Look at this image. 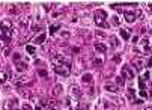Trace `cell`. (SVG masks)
<instances>
[{"mask_svg": "<svg viewBox=\"0 0 152 110\" xmlns=\"http://www.w3.org/2000/svg\"><path fill=\"white\" fill-rule=\"evenodd\" d=\"M119 32H120V36H122L125 41L130 39V30H128V29H120Z\"/></svg>", "mask_w": 152, "mask_h": 110, "instance_id": "16", "label": "cell"}, {"mask_svg": "<svg viewBox=\"0 0 152 110\" xmlns=\"http://www.w3.org/2000/svg\"><path fill=\"white\" fill-rule=\"evenodd\" d=\"M148 65H149V66H152V56H151V59L148 60Z\"/></svg>", "mask_w": 152, "mask_h": 110, "instance_id": "39", "label": "cell"}, {"mask_svg": "<svg viewBox=\"0 0 152 110\" xmlns=\"http://www.w3.org/2000/svg\"><path fill=\"white\" fill-rule=\"evenodd\" d=\"M15 110H17V109H15Z\"/></svg>", "mask_w": 152, "mask_h": 110, "instance_id": "41", "label": "cell"}, {"mask_svg": "<svg viewBox=\"0 0 152 110\" xmlns=\"http://www.w3.org/2000/svg\"><path fill=\"white\" fill-rule=\"evenodd\" d=\"M21 110H32V107L29 106V104H23V107H21Z\"/></svg>", "mask_w": 152, "mask_h": 110, "instance_id": "33", "label": "cell"}, {"mask_svg": "<svg viewBox=\"0 0 152 110\" xmlns=\"http://www.w3.org/2000/svg\"><path fill=\"white\" fill-rule=\"evenodd\" d=\"M6 78H8V74L5 71H0V85H3L5 82H6Z\"/></svg>", "mask_w": 152, "mask_h": 110, "instance_id": "21", "label": "cell"}, {"mask_svg": "<svg viewBox=\"0 0 152 110\" xmlns=\"http://www.w3.org/2000/svg\"><path fill=\"white\" fill-rule=\"evenodd\" d=\"M112 24H113V26H119V18H118V17H113V18H112Z\"/></svg>", "mask_w": 152, "mask_h": 110, "instance_id": "25", "label": "cell"}, {"mask_svg": "<svg viewBox=\"0 0 152 110\" xmlns=\"http://www.w3.org/2000/svg\"><path fill=\"white\" fill-rule=\"evenodd\" d=\"M104 110H116V109H114V107H112V106H110V104H108V106H107L106 109H104Z\"/></svg>", "mask_w": 152, "mask_h": 110, "instance_id": "37", "label": "cell"}, {"mask_svg": "<svg viewBox=\"0 0 152 110\" xmlns=\"http://www.w3.org/2000/svg\"><path fill=\"white\" fill-rule=\"evenodd\" d=\"M141 78H143V80H145V78H149V72H145V74H143V77H141Z\"/></svg>", "mask_w": 152, "mask_h": 110, "instance_id": "38", "label": "cell"}, {"mask_svg": "<svg viewBox=\"0 0 152 110\" xmlns=\"http://www.w3.org/2000/svg\"><path fill=\"white\" fill-rule=\"evenodd\" d=\"M69 32H66V30H63V32H60V36H62V38H69Z\"/></svg>", "mask_w": 152, "mask_h": 110, "instance_id": "26", "label": "cell"}, {"mask_svg": "<svg viewBox=\"0 0 152 110\" xmlns=\"http://www.w3.org/2000/svg\"><path fill=\"white\" fill-rule=\"evenodd\" d=\"M29 20H30L29 15H26V17H21V18H20V27H21V29H26V27H27Z\"/></svg>", "mask_w": 152, "mask_h": 110, "instance_id": "12", "label": "cell"}, {"mask_svg": "<svg viewBox=\"0 0 152 110\" xmlns=\"http://www.w3.org/2000/svg\"><path fill=\"white\" fill-rule=\"evenodd\" d=\"M20 93H21V95H23L24 98H29V97H30V93H29V91H26V89H23V87H21V89H20Z\"/></svg>", "mask_w": 152, "mask_h": 110, "instance_id": "24", "label": "cell"}, {"mask_svg": "<svg viewBox=\"0 0 152 110\" xmlns=\"http://www.w3.org/2000/svg\"><path fill=\"white\" fill-rule=\"evenodd\" d=\"M108 42H110V45H112L113 48H116V47L119 45V39L116 38V36H110V38H108Z\"/></svg>", "mask_w": 152, "mask_h": 110, "instance_id": "15", "label": "cell"}, {"mask_svg": "<svg viewBox=\"0 0 152 110\" xmlns=\"http://www.w3.org/2000/svg\"><path fill=\"white\" fill-rule=\"evenodd\" d=\"M95 50L98 51V53H106V51H107V45L102 44V42H96L95 44Z\"/></svg>", "mask_w": 152, "mask_h": 110, "instance_id": "11", "label": "cell"}, {"mask_svg": "<svg viewBox=\"0 0 152 110\" xmlns=\"http://www.w3.org/2000/svg\"><path fill=\"white\" fill-rule=\"evenodd\" d=\"M45 38H47V35H45V33H41V35H38V36L33 39V42H35V44H44Z\"/></svg>", "mask_w": 152, "mask_h": 110, "instance_id": "14", "label": "cell"}, {"mask_svg": "<svg viewBox=\"0 0 152 110\" xmlns=\"http://www.w3.org/2000/svg\"><path fill=\"white\" fill-rule=\"evenodd\" d=\"M81 82L83 83H92V74H83V77H81Z\"/></svg>", "mask_w": 152, "mask_h": 110, "instance_id": "17", "label": "cell"}, {"mask_svg": "<svg viewBox=\"0 0 152 110\" xmlns=\"http://www.w3.org/2000/svg\"><path fill=\"white\" fill-rule=\"evenodd\" d=\"M9 12H11V14H17V9H15V6H12L11 9H9Z\"/></svg>", "mask_w": 152, "mask_h": 110, "instance_id": "34", "label": "cell"}, {"mask_svg": "<svg viewBox=\"0 0 152 110\" xmlns=\"http://www.w3.org/2000/svg\"><path fill=\"white\" fill-rule=\"evenodd\" d=\"M139 85H140V89H145V82H143V78H140V80H139Z\"/></svg>", "mask_w": 152, "mask_h": 110, "instance_id": "32", "label": "cell"}, {"mask_svg": "<svg viewBox=\"0 0 152 110\" xmlns=\"http://www.w3.org/2000/svg\"><path fill=\"white\" fill-rule=\"evenodd\" d=\"M60 92H62V85H56L54 89H53V97L60 95Z\"/></svg>", "mask_w": 152, "mask_h": 110, "instance_id": "19", "label": "cell"}, {"mask_svg": "<svg viewBox=\"0 0 152 110\" xmlns=\"http://www.w3.org/2000/svg\"><path fill=\"white\" fill-rule=\"evenodd\" d=\"M116 85H118V86H124V85H125V80H124V77H120V76H119V77L116 78Z\"/></svg>", "mask_w": 152, "mask_h": 110, "instance_id": "22", "label": "cell"}, {"mask_svg": "<svg viewBox=\"0 0 152 110\" xmlns=\"http://www.w3.org/2000/svg\"><path fill=\"white\" fill-rule=\"evenodd\" d=\"M127 95H128V98L131 99V101H133V99H134V97H135V91H134L133 87H130L128 91H127Z\"/></svg>", "mask_w": 152, "mask_h": 110, "instance_id": "20", "label": "cell"}, {"mask_svg": "<svg viewBox=\"0 0 152 110\" xmlns=\"http://www.w3.org/2000/svg\"><path fill=\"white\" fill-rule=\"evenodd\" d=\"M145 110H152V107H146Z\"/></svg>", "mask_w": 152, "mask_h": 110, "instance_id": "40", "label": "cell"}, {"mask_svg": "<svg viewBox=\"0 0 152 110\" xmlns=\"http://www.w3.org/2000/svg\"><path fill=\"white\" fill-rule=\"evenodd\" d=\"M26 51H27V53H30V54H33L35 51H36V48H35L33 45H27V47H26Z\"/></svg>", "mask_w": 152, "mask_h": 110, "instance_id": "23", "label": "cell"}, {"mask_svg": "<svg viewBox=\"0 0 152 110\" xmlns=\"http://www.w3.org/2000/svg\"><path fill=\"white\" fill-rule=\"evenodd\" d=\"M114 62H118V64L120 62V57H119V54H116V56H114Z\"/></svg>", "mask_w": 152, "mask_h": 110, "instance_id": "36", "label": "cell"}, {"mask_svg": "<svg viewBox=\"0 0 152 110\" xmlns=\"http://www.w3.org/2000/svg\"><path fill=\"white\" fill-rule=\"evenodd\" d=\"M38 74H39L41 77H47V71H45V70H39Z\"/></svg>", "mask_w": 152, "mask_h": 110, "instance_id": "30", "label": "cell"}, {"mask_svg": "<svg viewBox=\"0 0 152 110\" xmlns=\"http://www.w3.org/2000/svg\"><path fill=\"white\" fill-rule=\"evenodd\" d=\"M104 89L112 93H118L119 92V86L116 85V83H112V82H107L106 85H104Z\"/></svg>", "mask_w": 152, "mask_h": 110, "instance_id": "7", "label": "cell"}, {"mask_svg": "<svg viewBox=\"0 0 152 110\" xmlns=\"http://www.w3.org/2000/svg\"><path fill=\"white\" fill-rule=\"evenodd\" d=\"M51 64L54 66V71L62 77H68L71 74V64L62 56H53L51 57Z\"/></svg>", "mask_w": 152, "mask_h": 110, "instance_id": "1", "label": "cell"}, {"mask_svg": "<svg viewBox=\"0 0 152 110\" xmlns=\"http://www.w3.org/2000/svg\"><path fill=\"white\" fill-rule=\"evenodd\" d=\"M39 29H41V26L38 24V26H33V29H32V30H33V32H36V30H39Z\"/></svg>", "mask_w": 152, "mask_h": 110, "instance_id": "35", "label": "cell"}, {"mask_svg": "<svg viewBox=\"0 0 152 110\" xmlns=\"http://www.w3.org/2000/svg\"><path fill=\"white\" fill-rule=\"evenodd\" d=\"M93 64H95V66L99 68V66L102 65V60H101V59H95V60H93Z\"/></svg>", "mask_w": 152, "mask_h": 110, "instance_id": "27", "label": "cell"}, {"mask_svg": "<svg viewBox=\"0 0 152 110\" xmlns=\"http://www.w3.org/2000/svg\"><path fill=\"white\" fill-rule=\"evenodd\" d=\"M106 20H107V12L102 11V9H96L95 14H93V21H95V24L98 26V27L107 29L108 27V23L106 21Z\"/></svg>", "mask_w": 152, "mask_h": 110, "instance_id": "2", "label": "cell"}, {"mask_svg": "<svg viewBox=\"0 0 152 110\" xmlns=\"http://www.w3.org/2000/svg\"><path fill=\"white\" fill-rule=\"evenodd\" d=\"M59 29H60V26H51V27H50V30H51L53 33H54V32H57Z\"/></svg>", "mask_w": 152, "mask_h": 110, "instance_id": "28", "label": "cell"}, {"mask_svg": "<svg viewBox=\"0 0 152 110\" xmlns=\"http://www.w3.org/2000/svg\"><path fill=\"white\" fill-rule=\"evenodd\" d=\"M20 59H21V54L15 53V54H14V60H15V62H20Z\"/></svg>", "mask_w": 152, "mask_h": 110, "instance_id": "31", "label": "cell"}, {"mask_svg": "<svg viewBox=\"0 0 152 110\" xmlns=\"http://www.w3.org/2000/svg\"><path fill=\"white\" fill-rule=\"evenodd\" d=\"M32 83V78H30L29 76H26V77H20L17 78V80H14V85L17 86V87H21L24 85H30Z\"/></svg>", "mask_w": 152, "mask_h": 110, "instance_id": "5", "label": "cell"}, {"mask_svg": "<svg viewBox=\"0 0 152 110\" xmlns=\"http://www.w3.org/2000/svg\"><path fill=\"white\" fill-rule=\"evenodd\" d=\"M149 47H151L149 39H148V38H143V39L140 41V45L137 47V50L141 51V53H145V51H148V50H149Z\"/></svg>", "mask_w": 152, "mask_h": 110, "instance_id": "6", "label": "cell"}, {"mask_svg": "<svg viewBox=\"0 0 152 110\" xmlns=\"http://www.w3.org/2000/svg\"><path fill=\"white\" fill-rule=\"evenodd\" d=\"M140 97H143V98L148 97V93H146V89H140Z\"/></svg>", "mask_w": 152, "mask_h": 110, "instance_id": "29", "label": "cell"}, {"mask_svg": "<svg viewBox=\"0 0 152 110\" xmlns=\"http://www.w3.org/2000/svg\"><path fill=\"white\" fill-rule=\"evenodd\" d=\"M8 104H9V109H12V110H15V109H17V98H12V99H9V101H8Z\"/></svg>", "mask_w": 152, "mask_h": 110, "instance_id": "18", "label": "cell"}, {"mask_svg": "<svg viewBox=\"0 0 152 110\" xmlns=\"http://www.w3.org/2000/svg\"><path fill=\"white\" fill-rule=\"evenodd\" d=\"M140 15H141L140 9H134V11H125V12H124V18H125V21H128V23H134L135 20L140 17Z\"/></svg>", "mask_w": 152, "mask_h": 110, "instance_id": "3", "label": "cell"}, {"mask_svg": "<svg viewBox=\"0 0 152 110\" xmlns=\"http://www.w3.org/2000/svg\"><path fill=\"white\" fill-rule=\"evenodd\" d=\"M133 65L135 66V70H143L145 68V59L143 57H135V59H133Z\"/></svg>", "mask_w": 152, "mask_h": 110, "instance_id": "8", "label": "cell"}, {"mask_svg": "<svg viewBox=\"0 0 152 110\" xmlns=\"http://www.w3.org/2000/svg\"><path fill=\"white\" fill-rule=\"evenodd\" d=\"M0 29L8 30V32H12V20H3V21L0 23Z\"/></svg>", "mask_w": 152, "mask_h": 110, "instance_id": "9", "label": "cell"}, {"mask_svg": "<svg viewBox=\"0 0 152 110\" xmlns=\"http://www.w3.org/2000/svg\"><path fill=\"white\" fill-rule=\"evenodd\" d=\"M15 68H17V70L18 71H26V70H27V64H26V62H21V60H20V62H15Z\"/></svg>", "mask_w": 152, "mask_h": 110, "instance_id": "13", "label": "cell"}, {"mask_svg": "<svg viewBox=\"0 0 152 110\" xmlns=\"http://www.w3.org/2000/svg\"><path fill=\"white\" fill-rule=\"evenodd\" d=\"M120 77H124V80H133V78H134V71L131 70L130 66L125 65L122 68V74H120Z\"/></svg>", "mask_w": 152, "mask_h": 110, "instance_id": "4", "label": "cell"}, {"mask_svg": "<svg viewBox=\"0 0 152 110\" xmlns=\"http://www.w3.org/2000/svg\"><path fill=\"white\" fill-rule=\"evenodd\" d=\"M69 92H71V97H74V98H80V95H81V92H80V89H78L77 85H71Z\"/></svg>", "mask_w": 152, "mask_h": 110, "instance_id": "10", "label": "cell"}]
</instances>
